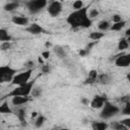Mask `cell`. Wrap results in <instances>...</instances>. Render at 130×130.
<instances>
[{"instance_id":"cell-38","label":"cell","mask_w":130,"mask_h":130,"mask_svg":"<svg viewBox=\"0 0 130 130\" xmlns=\"http://www.w3.org/2000/svg\"><path fill=\"white\" fill-rule=\"evenodd\" d=\"M129 101H130V96L129 95H125V96L121 98V102H123V103H127Z\"/></svg>"},{"instance_id":"cell-28","label":"cell","mask_w":130,"mask_h":130,"mask_svg":"<svg viewBox=\"0 0 130 130\" xmlns=\"http://www.w3.org/2000/svg\"><path fill=\"white\" fill-rule=\"evenodd\" d=\"M121 113L124 116H130V101L127 102V103H125V106L121 110Z\"/></svg>"},{"instance_id":"cell-37","label":"cell","mask_w":130,"mask_h":130,"mask_svg":"<svg viewBox=\"0 0 130 130\" xmlns=\"http://www.w3.org/2000/svg\"><path fill=\"white\" fill-rule=\"evenodd\" d=\"M44 59H48L49 57H50V51L49 50H47V51H44V52H42V55H41Z\"/></svg>"},{"instance_id":"cell-8","label":"cell","mask_w":130,"mask_h":130,"mask_svg":"<svg viewBox=\"0 0 130 130\" xmlns=\"http://www.w3.org/2000/svg\"><path fill=\"white\" fill-rule=\"evenodd\" d=\"M115 65L121 68H126L130 66V53L117 55L115 57Z\"/></svg>"},{"instance_id":"cell-10","label":"cell","mask_w":130,"mask_h":130,"mask_svg":"<svg viewBox=\"0 0 130 130\" xmlns=\"http://www.w3.org/2000/svg\"><path fill=\"white\" fill-rule=\"evenodd\" d=\"M25 30L31 35H40V34H43L45 31V29L38 23L34 22V23H30L28 24L26 27H25Z\"/></svg>"},{"instance_id":"cell-13","label":"cell","mask_w":130,"mask_h":130,"mask_svg":"<svg viewBox=\"0 0 130 130\" xmlns=\"http://www.w3.org/2000/svg\"><path fill=\"white\" fill-rule=\"evenodd\" d=\"M98 77H99V73L95 69L89 70L87 78L84 80V84H92L94 82H98Z\"/></svg>"},{"instance_id":"cell-16","label":"cell","mask_w":130,"mask_h":130,"mask_svg":"<svg viewBox=\"0 0 130 130\" xmlns=\"http://www.w3.org/2000/svg\"><path fill=\"white\" fill-rule=\"evenodd\" d=\"M125 25H126V21L125 20H121V21H118V22H113L110 30H112V31H120V30H122V28L125 27Z\"/></svg>"},{"instance_id":"cell-23","label":"cell","mask_w":130,"mask_h":130,"mask_svg":"<svg viewBox=\"0 0 130 130\" xmlns=\"http://www.w3.org/2000/svg\"><path fill=\"white\" fill-rule=\"evenodd\" d=\"M54 53L60 58V59H64L65 57H66V52H65V50L62 48V47H60V46H56V47H54Z\"/></svg>"},{"instance_id":"cell-41","label":"cell","mask_w":130,"mask_h":130,"mask_svg":"<svg viewBox=\"0 0 130 130\" xmlns=\"http://www.w3.org/2000/svg\"><path fill=\"white\" fill-rule=\"evenodd\" d=\"M38 115H39V114H38L37 112H32V113H31V118H34V119H36V118L38 117Z\"/></svg>"},{"instance_id":"cell-25","label":"cell","mask_w":130,"mask_h":130,"mask_svg":"<svg viewBox=\"0 0 130 130\" xmlns=\"http://www.w3.org/2000/svg\"><path fill=\"white\" fill-rule=\"evenodd\" d=\"M45 121H46V118H45L42 114H39L38 117L35 119V126H36L37 128H41V127L44 125Z\"/></svg>"},{"instance_id":"cell-18","label":"cell","mask_w":130,"mask_h":130,"mask_svg":"<svg viewBox=\"0 0 130 130\" xmlns=\"http://www.w3.org/2000/svg\"><path fill=\"white\" fill-rule=\"evenodd\" d=\"M12 40L11 36L8 34V31L5 28H0V41L2 42H10Z\"/></svg>"},{"instance_id":"cell-1","label":"cell","mask_w":130,"mask_h":130,"mask_svg":"<svg viewBox=\"0 0 130 130\" xmlns=\"http://www.w3.org/2000/svg\"><path fill=\"white\" fill-rule=\"evenodd\" d=\"M66 21L68 24H70L72 27H83L87 28L92 24V19L88 16V7L83 6L80 9L72 11L68 16Z\"/></svg>"},{"instance_id":"cell-24","label":"cell","mask_w":130,"mask_h":130,"mask_svg":"<svg viewBox=\"0 0 130 130\" xmlns=\"http://www.w3.org/2000/svg\"><path fill=\"white\" fill-rule=\"evenodd\" d=\"M16 116H17L19 122L21 124H24L25 125V110L23 108L18 109V111L16 112Z\"/></svg>"},{"instance_id":"cell-11","label":"cell","mask_w":130,"mask_h":130,"mask_svg":"<svg viewBox=\"0 0 130 130\" xmlns=\"http://www.w3.org/2000/svg\"><path fill=\"white\" fill-rule=\"evenodd\" d=\"M29 98L28 95L24 96V95H15V96H12L11 98V103L13 106L15 107H18V106H21V105H24L26 103L29 102Z\"/></svg>"},{"instance_id":"cell-5","label":"cell","mask_w":130,"mask_h":130,"mask_svg":"<svg viewBox=\"0 0 130 130\" xmlns=\"http://www.w3.org/2000/svg\"><path fill=\"white\" fill-rule=\"evenodd\" d=\"M47 5H48V1L47 0H28V1L25 2L26 8L32 14H36V13L40 12Z\"/></svg>"},{"instance_id":"cell-7","label":"cell","mask_w":130,"mask_h":130,"mask_svg":"<svg viewBox=\"0 0 130 130\" xmlns=\"http://www.w3.org/2000/svg\"><path fill=\"white\" fill-rule=\"evenodd\" d=\"M62 9H63V6H62V3L58 0H54L52 1L48 7H47V11L48 13L52 16V17H57L61 12H62Z\"/></svg>"},{"instance_id":"cell-9","label":"cell","mask_w":130,"mask_h":130,"mask_svg":"<svg viewBox=\"0 0 130 130\" xmlns=\"http://www.w3.org/2000/svg\"><path fill=\"white\" fill-rule=\"evenodd\" d=\"M107 102V98L104 95H94L93 99L89 102V105L92 109H102Z\"/></svg>"},{"instance_id":"cell-27","label":"cell","mask_w":130,"mask_h":130,"mask_svg":"<svg viewBox=\"0 0 130 130\" xmlns=\"http://www.w3.org/2000/svg\"><path fill=\"white\" fill-rule=\"evenodd\" d=\"M42 93H43V88L41 86H34L30 94L32 95V98H39L42 95Z\"/></svg>"},{"instance_id":"cell-22","label":"cell","mask_w":130,"mask_h":130,"mask_svg":"<svg viewBox=\"0 0 130 130\" xmlns=\"http://www.w3.org/2000/svg\"><path fill=\"white\" fill-rule=\"evenodd\" d=\"M19 6V4L15 1H12V2H8L4 5V10L5 11H8V12H11L13 10H15L17 7Z\"/></svg>"},{"instance_id":"cell-43","label":"cell","mask_w":130,"mask_h":130,"mask_svg":"<svg viewBox=\"0 0 130 130\" xmlns=\"http://www.w3.org/2000/svg\"><path fill=\"white\" fill-rule=\"evenodd\" d=\"M126 78H127L128 82L130 83V72H128V73H127V75H126Z\"/></svg>"},{"instance_id":"cell-33","label":"cell","mask_w":130,"mask_h":130,"mask_svg":"<svg viewBox=\"0 0 130 130\" xmlns=\"http://www.w3.org/2000/svg\"><path fill=\"white\" fill-rule=\"evenodd\" d=\"M50 71H51V68H50V66L48 64H43L42 65V72L43 73L48 74V73H50Z\"/></svg>"},{"instance_id":"cell-4","label":"cell","mask_w":130,"mask_h":130,"mask_svg":"<svg viewBox=\"0 0 130 130\" xmlns=\"http://www.w3.org/2000/svg\"><path fill=\"white\" fill-rule=\"evenodd\" d=\"M16 74H17L16 69L10 67L9 65L1 66L0 67V82L1 83H4V82L12 81L13 77Z\"/></svg>"},{"instance_id":"cell-3","label":"cell","mask_w":130,"mask_h":130,"mask_svg":"<svg viewBox=\"0 0 130 130\" xmlns=\"http://www.w3.org/2000/svg\"><path fill=\"white\" fill-rule=\"evenodd\" d=\"M120 108L114 104H112L111 102L107 101L104 105V107L102 108L101 114H100V118L103 120H109L111 118H113L114 116H116L117 114L120 113Z\"/></svg>"},{"instance_id":"cell-20","label":"cell","mask_w":130,"mask_h":130,"mask_svg":"<svg viewBox=\"0 0 130 130\" xmlns=\"http://www.w3.org/2000/svg\"><path fill=\"white\" fill-rule=\"evenodd\" d=\"M88 37H89L90 40L98 42V41H100L102 38L105 37V32H103V31H101V30H99V31H91Z\"/></svg>"},{"instance_id":"cell-30","label":"cell","mask_w":130,"mask_h":130,"mask_svg":"<svg viewBox=\"0 0 130 130\" xmlns=\"http://www.w3.org/2000/svg\"><path fill=\"white\" fill-rule=\"evenodd\" d=\"M99 14H100V12H99V10L95 9V8L90 9L89 12H88V16H89V18H91V19H93V18H95L96 16H99Z\"/></svg>"},{"instance_id":"cell-26","label":"cell","mask_w":130,"mask_h":130,"mask_svg":"<svg viewBox=\"0 0 130 130\" xmlns=\"http://www.w3.org/2000/svg\"><path fill=\"white\" fill-rule=\"evenodd\" d=\"M110 127H111L112 129H114V130H125V129H126V127H125L120 121L112 122L111 125H110Z\"/></svg>"},{"instance_id":"cell-39","label":"cell","mask_w":130,"mask_h":130,"mask_svg":"<svg viewBox=\"0 0 130 130\" xmlns=\"http://www.w3.org/2000/svg\"><path fill=\"white\" fill-rule=\"evenodd\" d=\"M81 104H83V105H88L89 104V101L86 99V98H81Z\"/></svg>"},{"instance_id":"cell-42","label":"cell","mask_w":130,"mask_h":130,"mask_svg":"<svg viewBox=\"0 0 130 130\" xmlns=\"http://www.w3.org/2000/svg\"><path fill=\"white\" fill-rule=\"evenodd\" d=\"M125 35H126V37H129L130 36V27L125 30Z\"/></svg>"},{"instance_id":"cell-36","label":"cell","mask_w":130,"mask_h":130,"mask_svg":"<svg viewBox=\"0 0 130 130\" xmlns=\"http://www.w3.org/2000/svg\"><path fill=\"white\" fill-rule=\"evenodd\" d=\"M87 53H88V50L85 48V49H81L80 51H79V56H81V57H84V56H86L87 55Z\"/></svg>"},{"instance_id":"cell-40","label":"cell","mask_w":130,"mask_h":130,"mask_svg":"<svg viewBox=\"0 0 130 130\" xmlns=\"http://www.w3.org/2000/svg\"><path fill=\"white\" fill-rule=\"evenodd\" d=\"M38 61H39V63H41V64H42V65H43V64H44V58H43V57H42V56H40V57H39V58H38Z\"/></svg>"},{"instance_id":"cell-29","label":"cell","mask_w":130,"mask_h":130,"mask_svg":"<svg viewBox=\"0 0 130 130\" xmlns=\"http://www.w3.org/2000/svg\"><path fill=\"white\" fill-rule=\"evenodd\" d=\"M83 6H84V5H83L82 0H75V1L73 2V4H72V8H73L74 10L80 9V8H82Z\"/></svg>"},{"instance_id":"cell-45","label":"cell","mask_w":130,"mask_h":130,"mask_svg":"<svg viewBox=\"0 0 130 130\" xmlns=\"http://www.w3.org/2000/svg\"><path fill=\"white\" fill-rule=\"evenodd\" d=\"M126 38H127V41H128V43L130 44V36H129V37H126Z\"/></svg>"},{"instance_id":"cell-17","label":"cell","mask_w":130,"mask_h":130,"mask_svg":"<svg viewBox=\"0 0 130 130\" xmlns=\"http://www.w3.org/2000/svg\"><path fill=\"white\" fill-rule=\"evenodd\" d=\"M112 26V23L108 20H101L99 23H98V28L101 30V31H107V30H110Z\"/></svg>"},{"instance_id":"cell-21","label":"cell","mask_w":130,"mask_h":130,"mask_svg":"<svg viewBox=\"0 0 130 130\" xmlns=\"http://www.w3.org/2000/svg\"><path fill=\"white\" fill-rule=\"evenodd\" d=\"M0 113L1 114H12L13 112H12V110H11V108L8 106V102H6V101H4V102H2V104H1V106H0Z\"/></svg>"},{"instance_id":"cell-2","label":"cell","mask_w":130,"mask_h":130,"mask_svg":"<svg viewBox=\"0 0 130 130\" xmlns=\"http://www.w3.org/2000/svg\"><path fill=\"white\" fill-rule=\"evenodd\" d=\"M34 84H35V81H28L24 84H21V85H16L10 92H8L6 95H4V98L2 99H6V98H12V96H15V95H29L31 93V90L34 88Z\"/></svg>"},{"instance_id":"cell-12","label":"cell","mask_w":130,"mask_h":130,"mask_svg":"<svg viewBox=\"0 0 130 130\" xmlns=\"http://www.w3.org/2000/svg\"><path fill=\"white\" fill-rule=\"evenodd\" d=\"M11 21L14 24L20 26H27L29 24V19L26 16H12Z\"/></svg>"},{"instance_id":"cell-34","label":"cell","mask_w":130,"mask_h":130,"mask_svg":"<svg viewBox=\"0 0 130 130\" xmlns=\"http://www.w3.org/2000/svg\"><path fill=\"white\" fill-rule=\"evenodd\" d=\"M10 48V43L9 42H2L1 43V50L2 51H6Z\"/></svg>"},{"instance_id":"cell-31","label":"cell","mask_w":130,"mask_h":130,"mask_svg":"<svg viewBox=\"0 0 130 130\" xmlns=\"http://www.w3.org/2000/svg\"><path fill=\"white\" fill-rule=\"evenodd\" d=\"M120 122H121V123L126 127V129H130V116H129V117H127V118L122 119Z\"/></svg>"},{"instance_id":"cell-19","label":"cell","mask_w":130,"mask_h":130,"mask_svg":"<svg viewBox=\"0 0 130 130\" xmlns=\"http://www.w3.org/2000/svg\"><path fill=\"white\" fill-rule=\"evenodd\" d=\"M129 43H128V41H127V38H121L120 40H119V42H118V50L119 51H124V50H126V49H128V47H129Z\"/></svg>"},{"instance_id":"cell-44","label":"cell","mask_w":130,"mask_h":130,"mask_svg":"<svg viewBox=\"0 0 130 130\" xmlns=\"http://www.w3.org/2000/svg\"><path fill=\"white\" fill-rule=\"evenodd\" d=\"M45 46H46L47 48H49V47H52V44H51V43H49V42H47V43L45 44Z\"/></svg>"},{"instance_id":"cell-6","label":"cell","mask_w":130,"mask_h":130,"mask_svg":"<svg viewBox=\"0 0 130 130\" xmlns=\"http://www.w3.org/2000/svg\"><path fill=\"white\" fill-rule=\"evenodd\" d=\"M31 73H32V69H26V70H24V71H22L20 73H17L13 77L11 83L13 85H21V84H24V83H26V82L29 81V79L31 77Z\"/></svg>"},{"instance_id":"cell-14","label":"cell","mask_w":130,"mask_h":130,"mask_svg":"<svg viewBox=\"0 0 130 130\" xmlns=\"http://www.w3.org/2000/svg\"><path fill=\"white\" fill-rule=\"evenodd\" d=\"M98 82L104 85L110 84L112 82V76L109 73H103V74H99L98 77Z\"/></svg>"},{"instance_id":"cell-32","label":"cell","mask_w":130,"mask_h":130,"mask_svg":"<svg viewBox=\"0 0 130 130\" xmlns=\"http://www.w3.org/2000/svg\"><path fill=\"white\" fill-rule=\"evenodd\" d=\"M35 62L34 61H31V60H29V61H27V62H25L24 63V67L26 68V69H34L35 68Z\"/></svg>"},{"instance_id":"cell-15","label":"cell","mask_w":130,"mask_h":130,"mask_svg":"<svg viewBox=\"0 0 130 130\" xmlns=\"http://www.w3.org/2000/svg\"><path fill=\"white\" fill-rule=\"evenodd\" d=\"M110 126L105 121H93L91 123V128L93 130H106Z\"/></svg>"},{"instance_id":"cell-35","label":"cell","mask_w":130,"mask_h":130,"mask_svg":"<svg viewBox=\"0 0 130 130\" xmlns=\"http://www.w3.org/2000/svg\"><path fill=\"white\" fill-rule=\"evenodd\" d=\"M121 20H123V19H122V16L120 14H114L112 16V21L113 22H118V21H121Z\"/></svg>"}]
</instances>
